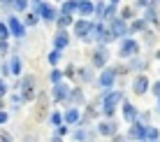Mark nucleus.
<instances>
[{
    "label": "nucleus",
    "mask_w": 160,
    "mask_h": 142,
    "mask_svg": "<svg viewBox=\"0 0 160 142\" xmlns=\"http://www.w3.org/2000/svg\"><path fill=\"white\" fill-rule=\"evenodd\" d=\"M123 110H125L123 117L128 119V121H135V114H137V112H135V107H132L130 103H123Z\"/></svg>",
    "instance_id": "obj_10"
},
{
    "label": "nucleus",
    "mask_w": 160,
    "mask_h": 142,
    "mask_svg": "<svg viewBox=\"0 0 160 142\" xmlns=\"http://www.w3.org/2000/svg\"><path fill=\"white\" fill-rule=\"evenodd\" d=\"M0 40H7V26H0Z\"/></svg>",
    "instance_id": "obj_25"
},
{
    "label": "nucleus",
    "mask_w": 160,
    "mask_h": 142,
    "mask_svg": "<svg viewBox=\"0 0 160 142\" xmlns=\"http://www.w3.org/2000/svg\"><path fill=\"white\" fill-rule=\"evenodd\" d=\"M23 100H32V98H35V77H28L23 82Z\"/></svg>",
    "instance_id": "obj_2"
},
{
    "label": "nucleus",
    "mask_w": 160,
    "mask_h": 142,
    "mask_svg": "<svg viewBox=\"0 0 160 142\" xmlns=\"http://www.w3.org/2000/svg\"><path fill=\"white\" fill-rule=\"evenodd\" d=\"M68 24H72V16H70V12H63V16L58 19V26H68Z\"/></svg>",
    "instance_id": "obj_18"
},
{
    "label": "nucleus",
    "mask_w": 160,
    "mask_h": 142,
    "mask_svg": "<svg viewBox=\"0 0 160 142\" xmlns=\"http://www.w3.org/2000/svg\"><path fill=\"white\" fill-rule=\"evenodd\" d=\"M5 3H12V0H5Z\"/></svg>",
    "instance_id": "obj_32"
},
{
    "label": "nucleus",
    "mask_w": 160,
    "mask_h": 142,
    "mask_svg": "<svg viewBox=\"0 0 160 142\" xmlns=\"http://www.w3.org/2000/svg\"><path fill=\"white\" fill-rule=\"evenodd\" d=\"M114 33H116V35H118V33H125V24H123L121 19L114 21Z\"/></svg>",
    "instance_id": "obj_20"
},
{
    "label": "nucleus",
    "mask_w": 160,
    "mask_h": 142,
    "mask_svg": "<svg viewBox=\"0 0 160 142\" xmlns=\"http://www.w3.org/2000/svg\"><path fill=\"white\" fill-rule=\"evenodd\" d=\"M93 58H95V61H93L95 65H104V61H107V54H104V51H98Z\"/></svg>",
    "instance_id": "obj_17"
},
{
    "label": "nucleus",
    "mask_w": 160,
    "mask_h": 142,
    "mask_svg": "<svg viewBox=\"0 0 160 142\" xmlns=\"http://www.w3.org/2000/svg\"><path fill=\"white\" fill-rule=\"evenodd\" d=\"M26 24H28V26H35V24H37V16H35V14H28V16H26Z\"/></svg>",
    "instance_id": "obj_22"
},
{
    "label": "nucleus",
    "mask_w": 160,
    "mask_h": 142,
    "mask_svg": "<svg viewBox=\"0 0 160 142\" xmlns=\"http://www.w3.org/2000/svg\"><path fill=\"white\" fill-rule=\"evenodd\" d=\"M14 7L16 9H26V0H14Z\"/></svg>",
    "instance_id": "obj_24"
},
{
    "label": "nucleus",
    "mask_w": 160,
    "mask_h": 142,
    "mask_svg": "<svg viewBox=\"0 0 160 142\" xmlns=\"http://www.w3.org/2000/svg\"><path fill=\"white\" fill-rule=\"evenodd\" d=\"M9 70H12V75H19V72H21V63H19V58H12V63H9Z\"/></svg>",
    "instance_id": "obj_15"
},
{
    "label": "nucleus",
    "mask_w": 160,
    "mask_h": 142,
    "mask_svg": "<svg viewBox=\"0 0 160 142\" xmlns=\"http://www.w3.org/2000/svg\"><path fill=\"white\" fill-rule=\"evenodd\" d=\"M158 58H160V51H158Z\"/></svg>",
    "instance_id": "obj_34"
},
{
    "label": "nucleus",
    "mask_w": 160,
    "mask_h": 142,
    "mask_svg": "<svg viewBox=\"0 0 160 142\" xmlns=\"http://www.w3.org/2000/svg\"><path fill=\"white\" fill-rule=\"evenodd\" d=\"M68 93H70L68 86L60 84V82H56V86H53V98H56V100H65V98H68Z\"/></svg>",
    "instance_id": "obj_3"
},
{
    "label": "nucleus",
    "mask_w": 160,
    "mask_h": 142,
    "mask_svg": "<svg viewBox=\"0 0 160 142\" xmlns=\"http://www.w3.org/2000/svg\"><path fill=\"white\" fill-rule=\"evenodd\" d=\"M88 33H91V24H88V21H79V24H77V35L84 37Z\"/></svg>",
    "instance_id": "obj_8"
},
{
    "label": "nucleus",
    "mask_w": 160,
    "mask_h": 142,
    "mask_svg": "<svg viewBox=\"0 0 160 142\" xmlns=\"http://www.w3.org/2000/svg\"><path fill=\"white\" fill-rule=\"evenodd\" d=\"M47 103H49V98H47V93H40V100H37V119H44V117H47V114H44V112H47Z\"/></svg>",
    "instance_id": "obj_4"
},
{
    "label": "nucleus",
    "mask_w": 160,
    "mask_h": 142,
    "mask_svg": "<svg viewBox=\"0 0 160 142\" xmlns=\"http://www.w3.org/2000/svg\"><path fill=\"white\" fill-rule=\"evenodd\" d=\"M114 75H116V72H114V70H107V72L102 75L100 84H102V86H112V84H114Z\"/></svg>",
    "instance_id": "obj_9"
},
{
    "label": "nucleus",
    "mask_w": 160,
    "mask_h": 142,
    "mask_svg": "<svg viewBox=\"0 0 160 142\" xmlns=\"http://www.w3.org/2000/svg\"><path fill=\"white\" fill-rule=\"evenodd\" d=\"M7 121V112H0V124H5Z\"/></svg>",
    "instance_id": "obj_28"
},
{
    "label": "nucleus",
    "mask_w": 160,
    "mask_h": 142,
    "mask_svg": "<svg viewBox=\"0 0 160 142\" xmlns=\"http://www.w3.org/2000/svg\"><path fill=\"white\" fill-rule=\"evenodd\" d=\"M2 93H5V84L0 82V96H2Z\"/></svg>",
    "instance_id": "obj_31"
},
{
    "label": "nucleus",
    "mask_w": 160,
    "mask_h": 142,
    "mask_svg": "<svg viewBox=\"0 0 160 142\" xmlns=\"http://www.w3.org/2000/svg\"><path fill=\"white\" fill-rule=\"evenodd\" d=\"M114 130H116V128H114V124H102V126H100V133L102 135H112Z\"/></svg>",
    "instance_id": "obj_16"
},
{
    "label": "nucleus",
    "mask_w": 160,
    "mask_h": 142,
    "mask_svg": "<svg viewBox=\"0 0 160 142\" xmlns=\"http://www.w3.org/2000/svg\"><path fill=\"white\" fill-rule=\"evenodd\" d=\"M51 121H53V124H60V114H58V112L51 114Z\"/></svg>",
    "instance_id": "obj_26"
},
{
    "label": "nucleus",
    "mask_w": 160,
    "mask_h": 142,
    "mask_svg": "<svg viewBox=\"0 0 160 142\" xmlns=\"http://www.w3.org/2000/svg\"><path fill=\"white\" fill-rule=\"evenodd\" d=\"M40 12H42V16H44L47 21H53V16H56V12H53V9L49 7V5H42V9H40Z\"/></svg>",
    "instance_id": "obj_11"
},
{
    "label": "nucleus",
    "mask_w": 160,
    "mask_h": 142,
    "mask_svg": "<svg viewBox=\"0 0 160 142\" xmlns=\"http://www.w3.org/2000/svg\"><path fill=\"white\" fill-rule=\"evenodd\" d=\"M137 51V42L135 40H125V45L121 47V56H130V54Z\"/></svg>",
    "instance_id": "obj_6"
},
{
    "label": "nucleus",
    "mask_w": 160,
    "mask_h": 142,
    "mask_svg": "<svg viewBox=\"0 0 160 142\" xmlns=\"http://www.w3.org/2000/svg\"><path fill=\"white\" fill-rule=\"evenodd\" d=\"M146 138H148V140H156V138H158V130H156V128H148Z\"/></svg>",
    "instance_id": "obj_23"
},
{
    "label": "nucleus",
    "mask_w": 160,
    "mask_h": 142,
    "mask_svg": "<svg viewBox=\"0 0 160 142\" xmlns=\"http://www.w3.org/2000/svg\"><path fill=\"white\" fill-rule=\"evenodd\" d=\"M79 12L81 14H91L93 12V5L91 3H79Z\"/></svg>",
    "instance_id": "obj_19"
},
{
    "label": "nucleus",
    "mask_w": 160,
    "mask_h": 142,
    "mask_svg": "<svg viewBox=\"0 0 160 142\" xmlns=\"http://www.w3.org/2000/svg\"><path fill=\"white\" fill-rule=\"evenodd\" d=\"M146 91V77H139L135 82V93H144Z\"/></svg>",
    "instance_id": "obj_13"
},
{
    "label": "nucleus",
    "mask_w": 160,
    "mask_h": 142,
    "mask_svg": "<svg viewBox=\"0 0 160 142\" xmlns=\"http://www.w3.org/2000/svg\"><path fill=\"white\" fill-rule=\"evenodd\" d=\"M35 3H40V0H35Z\"/></svg>",
    "instance_id": "obj_35"
},
{
    "label": "nucleus",
    "mask_w": 160,
    "mask_h": 142,
    "mask_svg": "<svg viewBox=\"0 0 160 142\" xmlns=\"http://www.w3.org/2000/svg\"><path fill=\"white\" fill-rule=\"evenodd\" d=\"M0 140H9V135H7V133H2V130H0Z\"/></svg>",
    "instance_id": "obj_29"
},
{
    "label": "nucleus",
    "mask_w": 160,
    "mask_h": 142,
    "mask_svg": "<svg viewBox=\"0 0 160 142\" xmlns=\"http://www.w3.org/2000/svg\"><path fill=\"white\" fill-rule=\"evenodd\" d=\"M58 61H60V51H58V49H56V51H53V54H51V56H49V63H51V65H56Z\"/></svg>",
    "instance_id": "obj_21"
},
{
    "label": "nucleus",
    "mask_w": 160,
    "mask_h": 142,
    "mask_svg": "<svg viewBox=\"0 0 160 142\" xmlns=\"http://www.w3.org/2000/svg\"><path fill=\"white\" fill-rule=\"evenodd\" d=\"M121 100V93H109V96H104V100H102V110L107 117H112L114 114V105Z\"/></svg>",
    "instance_id": "obj_1"
},
{
    "label": "nucleus",
    "mask_w": 160,
    "mask_h": 142,
    "mask_svg": "<svg viewBox=\"0 0 160 142\" xmlns=\"http://www.w3.org/2000/svg\"><path fill=\"white\" fill-rule=\"evenodd\" d=\"M153 91H156V96H160V84H156V86H153Z\"/></svg>",
    "instance_id": "obj_30"
},
{
    "label": "nucleus",
    "mask_w": 160,
    "mask_h": 142,
    "mask_svg": "<svg viewBox=\"0 0 160 142\" xmlns=\"http://www.w3.org/2000/svg\"><path fill=\"white\" fill-rule=\"evenodd\" d=\"M51 79H53V82L60 79V72H58V70H53V72H51Z\"/></svg>",
    "instance_id": "obj_27"
},
{
    "label": "nucleus",
    "mask_w": 160,
    "mask_h": 142,
    "mask_svg": "<svg viewBox=\"0 0 160 142\" xmlns=\"http://www.w3.org/2000/svg\"><path fill=\"white\" fill-rule=\"evenodd\" d=\"M116 3H118V0H114V5H116Z\"/></svg>",
    "instance_id": "obj_33"
},
{
    "label": "nucleus",
    "mask_w": 160,
    "mask_h": 142,
    "mask_svg": "<svg viewBox=\"0 0 160 142\" xmlns=\"http://www.w3.org/2000/svg\"><path fill=\"white\" fill-rule=\"evenodd\" d=\"M65 121H68V124L79 121V112H77V110H70V112H68V117H65Z\"/></svg>",
    "instance_id": "obj_14"
},
{
    "label": "nucleus",
    "mask_w": 160,
    "mask_h": 142,
    "mask_svg": "<svg viewBox=\"0 0 160 142\" xmlns=\"http://www.w3.org/2000/svg\"><path fill=\"white\" fill-rule=\"evenodd\" d=\"M9 30H12V33H14V37H19V40L23 37V26H21V24H19V19H14V16L9 19Z\"/></svg>",
    "instance_id": "obj_5"
},
{
    "label": "nucleus",
    "mask_w": 160,
    "mask_h": 142,
    "mask_svg": "<svg viewBox=\"0 0 160 142\" xmlns=\"http://www.w3.org/2000/svg\"><path fill=\"white\" fill-rule=\"evenodd\" d=\"M56 47L58 49L68 47V33H58V35H56Z\"/></svg>",
    "instance_id": "obj_12"
},
{
    "label": "nucleus",
    "mask_w": 160,
    "mask_h": 142,
    "mask_svg": "<svg viewBox=\"0 0 160 142\" xmlns=\"http://www.w3.org/2000/svg\"><path fill=\"white\" fill-rule=\"evenodd\" d=\"M146 133H148V130H146L144 126H135V128L130 130V138H135V140H144V138H146Z\"/></svg>",
    "instance_id": "obj_7"
}]
</instances>
